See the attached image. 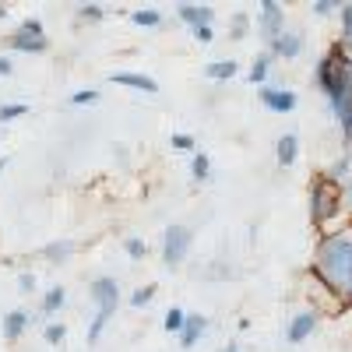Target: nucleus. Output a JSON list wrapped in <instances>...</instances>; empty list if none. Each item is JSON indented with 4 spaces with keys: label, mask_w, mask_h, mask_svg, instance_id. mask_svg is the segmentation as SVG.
Segmentation results:
<instances>
[{
    "label": "nucleus",
    "mask_w": 352,
    "mask_h": 352,
    "mask_svg": "<svg viewBox=\"0 0 352 352\" xmlns=\"http://www.w3.org/2000/svg\"><path fill=\"white\" fill-rule=\"evenodd\" d=\"M314 278H320L328 292L342 296V307L352 303V232H328L317 243L314 264H310Z\"/></svg>",
    "instance_id": "f257e3e1"
},
{
    "label": "nucleus",
    "mask_w": 352,
    "mask_h": 352,
    "mask_svg": "<svg viewBox=\"0 0 352 352\" xmlns=\"http://www.w3.org/2000/svg\"><path fill=\"white\" fill-rule=\"evenodd\" d=\"M342 208V187L331 184L328 176H320V180H314L310 187V219L314 226H328Z\"/></svg>",
    "instance_id": "f03ea898"
},
{
    "label": "nucleus",
    "mask_w": 352,
    "mask_h": 352,
    "mask_svg": "<svg viewBox=\"0 0 352 352\" xmlns=\"http://www.w3.org/2000/svg\"><path fill=\"white\" fill-rule=\"evenodd\" d=\"M8 50L25 53V56L46 53V50H50V36H46L43 21H39V18H25V21L14 28V36H8Z\"/></svg>",
    "instance_id": "7ed1b4c3"
},
{
    "label": "nucleus",
    "mask_w": 352,
    "mask_h": 352,
    "mask_svg": "<svg viewBox=\"0 0 352 352\" xmlns=\"http://www.w3.org/2000/svg\"><path fill=\"white\" fill-rule=\"evenodd\" d=\"M190 247H194V232L187 229V226H166V232H162V261H166V268H180V264L187 261V254H190Z\"/></svg>",
    "instance_id": "20e7f679"
},
{
    "label": "nucleus",
    "mask_w": 352,
    "mask_h": 352,
    "mask_svg": "<svg viewBox=\"0 0 352 352\" xmlns=\"http://www.w3.org/2000/svg\"><path fill=\"white\" fill-rule=\"evenodd\" d=\"M92 300H96V310L99 314H116V307H120V285H116V278L113 275H99L96 282H92Z\"/></svg>",
    "instance_id": "39448f33"
},
{
    "label": "nucleus",
    "mask_w": 352,
    "mask_h": 352,
    "mask_svg": "<svg viewBox=\"0 0 352 352\" xmlns=\"http://www.w3.org/2000/svg\"><path fill=\"white\" fill-rule=\"evenodd\" d=\"M257 28H261V36L264 39H278L282 32H285V11H282V4H275V0H264L261 4V18H257Z\"/></svg>",
    "instance_id": "423d86ee"
},
{
    "label": "nucleus",
    "mask_w": 352,
    "mask_h": 352,
    "mask_svg": "<svg viewBox=\"0 0 352 352\" xmlns=\"http://www.w3.org/2000/svg\"><path fill=\"white\" fill-rule=\"evenodd\" d=\"M261 106L264 109H272V113H292L296 109V92H289V88H278V85H261V92H257Z\"/></svg>",
    "instance_id": "0eeeda50"
},
{
    "label": "nucleus",
    "mask_w": 352,
    "mask_h": 352,
    "mask_svg": "<svg viewBox=\"0 0 352 352\" xmlns=\"http://www.w3.org/2000/svg\"><path fill=\"white\" fill-rule=\"evenodd\" d=\"M303 53V36L292 32V28H285V32L278 39L268 43V56H282V60H296V56Z\"/></svg>",
    "instance_id": "6e6552de"
},
{
    "label": "nucleus",
    "mask_w": 352,
    "mask_h": 352,
    "mask_svg": "<svg viewBox=\"0 0 352 352\" xmlns=\"http://www.w3.org/2000/svg\"><path fill=\"white\" fill-rule=\"evenodd\" d=\"M109 81L124 85V88H134V92H141V96H155L159 92V81L148 78V74H141V71H116V74H109Z\"/></svg>",
    "instance_id": "1a4fd4ad"
},
{
    "label": "nucleus",
    "mask_w": 352,
    "mask_h": 352,
    "mask_svg": "<svg viewBox=\"0 0 352 352\" xmlns=\"http://www.w3.org/2000/svg\"><path fill=\"white\" fill-rule=\"evenodd\" d=\"M317 320H320V317H317V310H300L296 317L289 320V342H292V345L307 342V338L317 331Z\"/></svg>",
    "instance_id": "9d476101"
},
{
    "label": "nucleus",
    "mask_w": 352,
    "mask_h": 352,
    "mask_svg": "<svg viewBox=\"0 0 352 352\" xmlns=\"http://www.w3.org/2000/svg\"><path fill=\"white\" fill-rule=\"evenodd\" d=\"M176 14L187 28H201V25H212L215 21V8L208 4H176Z\"/></svg>",
    "instance_id": "9b49d317"
},
{
    "label": "nucleus",
    "mask_w": 352,
    "mask_h": 352,
    "mask_svg": "<svg viewBox=\"0 0 352 352\" xmlns=\"http://www.w3.org/2000/svg\"><path fill=\"white\" fill-rule=\"evenodd\" d=\"M28 324H32V314H25V310H11V314L4 317V324H0V331H4V338H8V342H18V338L28 331Z\"/></svg>",
    "instance_id": "f8f14e48"
},
{
    "label": "nucleus",
    "mask_w": 352,
    "mask_h": 352,
    "mask_svg": "<svg viewBox=\"0 0 352 352\" xmlns=\"http://www.w3.org/2000/svg\"><path fill=\"white\" fill-rule=\"evenodd\" d=\"M275 159H278L282 169L296 166V159H300V138H296V134H282L278 144H275Z\"/></svg>",
    "instance_id": "ddd939ff"
},
{
    "label": "nucleus",
    "mask_w": 352,
    "mask_h": 352,
    "mask_svg": "<svg viewBox=\"0 0 352 352\" xmlns=\"http://www.w3.org/2000/svg\"><path fill=\"white\" fill-rule=\"evenodd\" d=\"M204 328H208V317H204V314H187L184 328H180V345L190 349V345L204 335Z\"/></svg>",
    "instance_id": "4468645a"
},
{
    "label": "nucleus",
    "mask_w": 352,
    "mask_h": 352,
    "mask_svg": "<svg viewBox=\"0 0 352 352\" xmlns=\"http://www.w3.org/2000/svg\"><path fill=\"white\" fill-rule=\"evenodd\" d=\"M204 74H208L212 81H229L240 74V64L236 60H212L208 67H204Z\"/></svg>",
    "instance_id": "2eb2a0df"
},
{
    "label": "nucleus",
    "mask_w": 352,
    "mask_h": 352,
    "mask_svg": "<svg viewBox=\"0 0 352 352\" xmlns=\"http://www.w3.org/2000/svg\"><path fill=\"white\" fill-rule=\"evenodd\" d=\"M349 60H352V4H345L342 8V36H338V43H335Z\"/></svg>",
    "instance_id": "dca6fc26"
},
{
    "label": "nucleus",
    "mask_w": 352,
    "mask_h": 352,
    "mask_svg": "<svg viewBox=\"0 0 352 352\" xmlns=\"http://www.w3.org/2000/svg\"><path fill=\"white\" fill-rule=\"evenodd\" d=\"M64 303H67V289H64V285H53V289H46V296H43V314L53 317Z\"/></svg>",
    "instance_id": "f3484780"
},
{
    "label": "nucleus",
    "mask_w": 352,
    "mask_h": 352,
    "mask_svg": "<svg viewBox=\"0 0 352 352\" xmlns=\"http://www.w3.org/2000/svg\"><path fill=\"white\" fill-rule=\"evenodd\" d=\"M268 74H272V56H268V53H261L257 60L250 64V85H257V88H261V85H268Z\"/></svg>",
    "instance_id": "a211bd4d"
},
{
    "label": "nucleus",
    "mask_w": 352,
    "mask_h": 352,
    "mask_svg": "<svg viewBox=\"0 0 352 352\" xmlns=\"http://www.w3.org/2000/svg\"><path fill=\"white\" fill-rule=\"evenodd\" d=\"M190 176H194L197 184L212 180V159L204 155V152H194V155H190Z\"/></svg>",
    "instance_id": "6ab92c4d"
},
{
    "label": "nucleus",
    "mask_w": 352,
    "mask_h": 352,
    "mask_svg": "<svg viewBox=\"0 0 352 352\" xmlns=\"http://www.w3.org/2000/svg\"><path fill=\"white\" fill-rule=\"evenodd\" d=\"M43 254L50 257V264H64V261L74 254V243H71V240H56V243H50Z\"/></svg>",
    "instance_id": "aec40b11"
},
{
    "label": "nucleus",
    "mask_w": 352,
    "mask_h": 352,
    "mask_svg": "<svg viewBox=\"0 0 352 352\" xmlns=\"http://www.w3.org/2000/svg\"><path fill=\"white\" fill-rule=\"evenodd\" d=\"M131 21H134L138 28H155V25H162V11L141 8V11H131Z\"/></svg>",
    "instance_id": "412c9836"
},
{
    "label": "nucleus",
    "mask_w": 352,
    "mask_h": 352,
    "mask_svg": "<svg viewBox=\"0 0 352 352\" xmlns=\"http://www.w3.org/2000/svg\"><path fill=\"white\" fill-rule=\"evenodd\" d=\"M338 74H342V92H345V102L352 106V60L338 50Z\"/></svg>",
    "instance_id": "4be33fe9"
},
{
    "label": "nucleus",
    "mask_w": 352,
    "mask_h": 352,
    "mask_svg": "<svg viewBox=\"0 0 352 352\" xmlns=\"http://www.w3.org/2000/svg\"><path fill=\"white\" fill-rule=\"evenodd\" d=\"M184 320H187V314H184L180 307H169V310H166V317H162V328H166L169 335H180Z\"/></svg>",
    "instance_id": "5701e85b"
},
{
    "label": "nucleus",
    "mask_w": 352,
    "mask_h": 352,
    "mask_svg": "<svg viewBox=\"0 0 352 352\" xmlns=\"http://www.w3.org/2000/svg\"><path fill=\"white\" fill-rule=\"evenodd\" d=\"M247 28H250V14L247 11H236V14L229 18V39H243Z\"/></svg>",
    "instance_id": "b1692460"
},
{
    "label": "nucleus",
    "mask_w": 352,
    "mask_h": 352,
    "mask_svg": "<svg viewBox=\"0 0 352 352\" xmlns=\"http://www.w3.org/2000/svg\"><path fill=\"white\" fill-rule=\"evenodd\" d=\"M43 338H46L50 345H64V338H67V324H60V320H46Z\"/></svg>",
    "instance_id": "393cba45"
},
{
    "label": "nucleus",
    "mask_w": 352,
    "mask_h": 352,
    "mask_svg": "<svg viewBox=\"0 0 352 352\" xmlns=\"http://www.w3.org/2000/svg\"><path fill=\"white\" fill-rule=\"evenodd\" d=\"M155 292H159V285H141V289H134V292H131V307H134V310L148 307V303L155 300Z\"/></svg>",
    "instance_id": "a878e982"
},
{
    "label": "nucleus",
    "mask_w": 352,
    "mask_h": 352,
    "mask_svg": "<svg viewBox=\"0 0 352 352\" xmlns=\"http://www.w3.org/2000/svg\"><path fill=\"white\" fill-rule=\"evenodd\" d=\"M349 173H352V162H349V155H342V159H338V162H335V166L328 169V180L342 187V184L349 180Z\"/></svg>",
    "instance_id": "bb28decb"
},
{
    "label": "nucleus",
    "mask_w": 352,
    "mask_h": 352,
    "mask_svg": "<svg viewBox=\"0 0 352 352\" xmlns=\"http://www.w3.org/2000/svg\"><path fill=\"white\" fill-rule=\"evenodd\" d=\"M25 113H28L25 102H4L0 106V124H11V120H18V116H25Z\"/></svg>",
    "instance_id": "cd10ccee"
},
{
    "label": "nucleus",
    "mask_w": 352,
    "mask_h": 352,
    "mask_svg": "<svg viewBox=\"0 0 352 352\" xmlns=\"http://www.w3.org/2000/svg\"><path fill=\"white\" fill-rule=\"evenodd\" d=\"M106 324H109V314H99V310H96V317H92V328H88V345H96V342L102 338Z\"/></svg>",
    "instance_id": "c85d7f7f"
},
{
    "label": "nucleus",
    "mask_w": 352,
    "mask_h": 352,
    "mask_svg": "<svg viewBox=\"0 0 352 352\" xmlns=\"http://www.w3.org/2000/svg\"><path fill=\"white\" fill-rule=\"evenodd\" d=\"M169 144H173L176 152H184V155H194V152H197V141H194L190 134H173Z\"/></svg>",
    "instance_id": "c756f323"
},
{
    "label": "nucleus",
    "mask_w": 352,
    "mask_h": 352,
    "mask_svg": "<svg viewBox=\"0 0 352 352\" xmlns=\"http://www.w3.org/2000/svg\"><path fill=\"white\" fill-rule=\"evenodd\" d=\"M102 18H106L102 4H81L78 8V21H102Z\"/></svg>",
    "instance_id": "7c9ffc66"
},
{
    "label": "nucleus",
    "mask_w": 352,
    "mask_h": 352,
    "mask_svg": "<svg viewBox=\"0 0 352 352\" xmlns=\"http://www.w3.org/2000/svg\"><path fill=\"white\" fill-rule=\"evenodd\" d=\"M124 250H127V257L141 261L144 254H148V243H144L141 236H127V240H124Z\"/></svg>",
    "instance_id": "2f4dec72"
},
{
    "label": "nucleus",
    "mask_w": 352,
    "mask_h": 352,
    "mask_svg": "<svg viewBox=\"0 0 352 352\" xmlns=\"http://www.w3.org/2000/svg\"><path fill=\"white\" fill-rule=\"evenodd\" d=\"M67 102H71V106H88V102H99V88H81V92H74Z\"/></svg>",
    "instance_id": "473e14b6"
},
{
    "label": "nucleus",
    "mask_w": 352,
    "mask_h": 352,
    "mask_svg": "<svg viewBox=\"0 0 352 352\" xmlns=\"http://www.w3.org/2000/svg\"><path fill=\"white\" fill-rule=\"evenodd\" d=\"M190 36H194L201 46H208V43H215V28H212V25H201V28H190Z\"/></svg>",
    "instance_id": "72a5a7b5"
},
{
    "label": "nucleus",
    "mask_w": 352,
    "mask_h": 352,
    "mask_svg": "<svg viewBox=\"0 0 352 352\" xmlns=\"http://www.w3.org/2000/svg\"><path fill=\"white\" fill-rule=\"evenodd\" d=\"M314 14H317V18H328V14H335V4H331V0H317Z\"/></svg>",
    "instance_id": "f704fd0d"
},
{
    "label": "nucleus",
    "mask_w": 352,
    "mask_h": 352,
    "mask_svg": "<svg viewBox=\"0 0 352 352\" xmlns=\"http://www.w3.org/2000/svg\"><path fill=\"white\" fill-rule=\"evenodd\" d=\"M18 289H21V292H36V275L25 272V275L18 278Z\"/></svg>",
    "instance_id": "c9c22d12"
},
{
    "label": "nucleus",
    "mask_w": 352,
    "mask_h": 352,
    "mask_svg": "<svg viewBox=\"0 0 352 352\" xmlns=\"http://www.w3.org/2000/svg\"><path fill=\"white\" fill-rule=\"evenodd\" d=\"M14 71V64H11V56H0V78H8Z\"/></svg>",
    "instance_id": "e433bc0d"
},
{
    "label": "nucleus",
    "mask_w": 352,
    "mask_h": 352,
    "mask_svg": "<svg viewBox=\"0 0 352 352\" xmlns=\"http://www.w3.org/2000/svg\"><path fill=\"white\" fill-rule=\"evenodd\" d=\"M342 131H345V141H349V148H352V120H349V124H345Z\"/></svg>",
    "instance_id": "4c0bfd02"
},
{
    "label": "nucleus",
    "mask_w": 352,
    "mask_h": 352,
    "mask_svg": "<svg viewBox=\"0 0 352 352\" xmlns=\"http://www.w3.org/2000/svg\"><path fill=\"white\" fill-rule=\"evenodd\" d=\"M8 18V4H0V21H4Z\"/></svg>",
    "instance_id": "58836bf2"
},
{
    "label": "nucleus",
    "mask_w": 352,
    "mask_h": 352,
    "mask_svg": "<svg viewBox=\"0 0 352 352\" xmlns=\"http://www.w3.org/2000/svg\"><path fill=\"white\" fill-rule=\"evenodd\" d=\"M222 352H240V345H226Z\"/></svg>",
    "instance_id": "ea45409f"
},
{
    "label": "nucleus",
    "mask_w": 352,
    "mask_h": 352,
    "mask_svg": "<svg viewBox=\"0 0 352 352\" xmlns=\"http://www.w3.org/2000/svg\"><path fill=\"white\" fill-rule=\"evenodd\" d=\"M8 169V159H0V173H4Z\"/></svg>",
    "instance_id": "a19ab883"
}]
</instances>
